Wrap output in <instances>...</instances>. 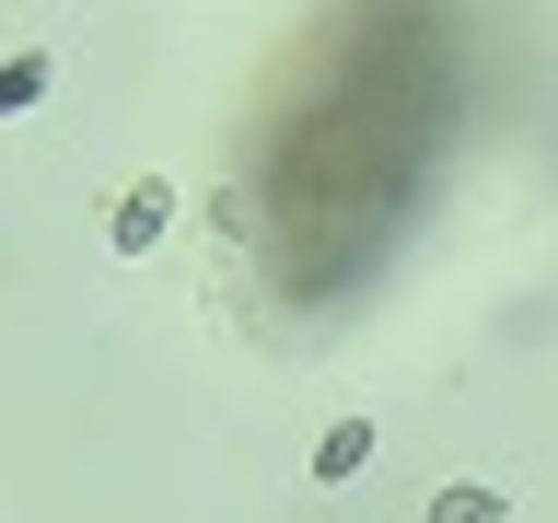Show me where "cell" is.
<instances>
[{"label":"cell","mask_w":558,"mask_h":523,"mask_svg":"<svg viewBox=\"0 0 558 523\" xmlns=\"http://www.w3.org/2000/svg\"><path fill=\"white\" fill-rule=\"evenodd\" d=\"M163 221H174V186H163V174H140L129 198H117V221H105V244H117V256H151Z\"/></svg>","instance_id":"6da1fadb"},{"label":"cell","mask_w":558,"mask_h":523,"mask_svg":"<svg viewBox=\"0 0 558 523\" xmlns=\"http://www.w3.org/2000/svg\"><path fill=\"white\" fill-rule=\"evenodd\" d=\"M373 465V418H326V442H314V488H349Z\"/></svg>","instance_id":"7a4b0ae2"},{"label":"cell","mask_w":558,"mask_h":523,"mask_svg":"<svg viewBox=\"0 0 558 523\" xmlns=\"http://www.w3.org/2000/svg\"><path fill=\"white\" fill-rule=\"evenodd\" d=\"M500 512H512V500H500L488 477H453V488H430V523H500Z\"/></svg>","instance_id":"3957f363"},{"label":"cell","mask_w":558,"mask_h":523,"mask_svg":"<svg viewBox=\"0 0 558 523\" xmlns=\"http://www.w3.org/2000/svg\"><path fill=\"white\" fill-rule=\"evenodd\" d=\"M47 70H59L47 47H24V59L0 70V117H24V105H47Z\"/></svg>","instance_id":"277c9868"}]
</instances>
